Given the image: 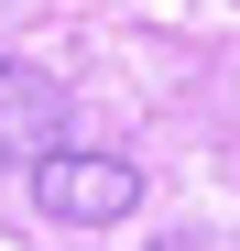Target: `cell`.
<instances>
[{
    "mask_svg": "<svg viewBox=\"0 0 240 251\" xmlns=\"http://www.w3.org/2000/svg\"><path fill=\"white\" fill-rule=\"evenodd\" d=\"M33 207L55 229H109V219L142 207V164H120V153H44L33 164Z\"/></svg>",
    "mask_w": 240,
    "mask_h": 251,
    "instance_id": "6da1fadb",
    "label": "cell"
},
{
    "mask_svg": "<svg viewBox=\"0 0 240 251\" xmlns=\"http://www.w3.org/2000/svg\"><path fill=\"white\" fill-rule=\"evenodd\" d=\"M66 131H76V99L55 88L44 66H22V55H0V164H44V153H66Z\"/></svg>",
    "mask_w": 240,
    "mask_h": 251,
    "instance_id": "7a4b0ae2",
    "label": "cell"
}]
</instances>
